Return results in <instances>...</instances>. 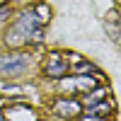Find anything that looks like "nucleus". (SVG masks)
<instances>
[{"instance_id":"nucleus-3","label":"nucleus","mask_w":121,"mask_h":121,"mask_svg":"<svg viewBox=\"0 0 121 121\" xmlns=\"http://www.w3.org/2000/svg\"><path fill=\"white\" fill-rule=\"evenodd\" d=\"M60 82H58V87H60V92H65V97H70V95H75V92H90V90H95L97 87V80L92 78V75H70V78H58Z\"/></svg>"},{"instance_id":"nucleus-5","label":"nucleus","mask_w":121,"mask_h":121,"mask_svg":"<svg viewBox=\"0 0 121 121\" xmlns=\"http://www.w3.org/2000/svg\"><path fill=\"white\" fill-rule=\"evenodd\" d=\"M80 107L82 104H80L78 99H73V97H58L53 102V114L63 116V119H73V116L80 114Z\"/></svg>"},{"instance_id":"nucleus-7","label":"nucleus","mask_w":121,"mask_h":121,"mask_svg":"<svg viewBox=\"0 0 121 121\" xmlns=\"http://www.w3.org/2000/svg\"><path fill=\"white\" fill-rule=\"evenodd\" d=\"M3 3H7V0H0V5H3Z\"/></svg>"},{"instance_id":"nucleus-2","label":"nucleus","mask_w":121,"mask_h":121,"mask_svg":"<svg viewBox=\"0 0 121 121\" xmlns=\"http://www.w3.org/2000/svg\"><path fill=\"white\" fill-rule=\"evenodd\" d=\"M29 65H32L29 53H24V51L5 53V56H0V78H19L27 73Z\"/></svg>"},{"instance_id":"nucleus-6","label":"nucleus","mask_w":121,"mask_h":121,"mask_svg":"<svg viewBox=\"0 0 121 121\" xmlns=\"http://www.w3.org/2000/svg\"><path fill=\"white\" fill-rule=\"evenodd\" d=\"M0 121H7V119H5V116H3V112H0Z\"/></svg>"},{"instance_id":"nucleus-1","label":"nucleus","mask_w":121,"mask_h":121,"mask_svg":"<svg viewBox=\"0 0 121 121\" xmlns=\"http://www.w3.org/2000/svg\"><path fill=\"white\" fill-rule=\"evenodd\" d=\"M41 34H44V22H39L34 10H29V12L24 10L5 32V44L12 46V48H19V46L41 41Z\"/></svg>"},{"instance_id":"nucleus-4","label":"nucleus","mask_w":121,"mask_h":121,"mask_svg":"<svg viewBox=\"0 0 121 121\" xmlns=\"http://www.w3.org/2000/svg\"><path fill=\"white\" fill-rule=\"evenodd\" d=\"M65 73H68V58L63 53H56V51L48 53L46 60H44V75L58 80V78H63Z\"/></svg>"}]
</instances>
